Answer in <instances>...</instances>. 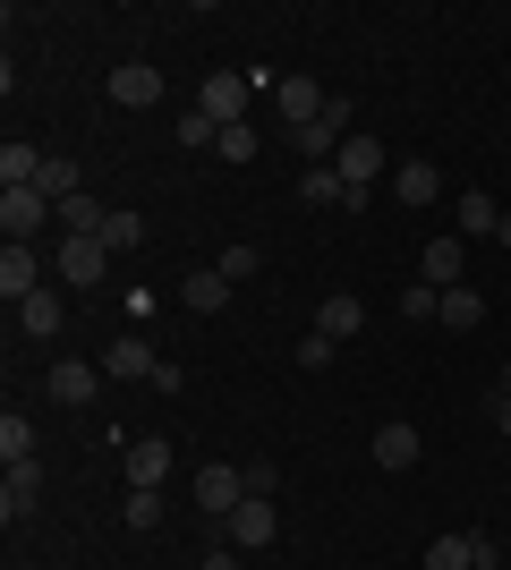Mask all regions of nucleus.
Here are the masks:
<instances>
[{
    "mask_svg": "<svg viewBox=\"0 0 511 570\" xmlns=\"http://www.w3.org/2000/svg\"><path fill=\"white\" fill-rule=\"evenodd\" d=\"M316 333H324V341H358V333H366V307L341 289V298H324V307H316Z\"/></svg>",
    "mask_w": 511,
    "mask_h": 570,
    "instance_id": "18",
    "label": "nucleus"
},
{
    "mask_svg": "<svg viewBox=\"0 0 511 570\" xmlns=\"http://www.w3.org/2000/svg\"><path fill=\"white\" fill-rule=\"evenodd\" d=\"M196 570H239V546H222V553H205Z\"/></svg>",
    "mask_w": 511,
    "mask_h": 570,
    "instance_id": "36",
    "label": "nucleus"
},
{
    "mask_svg": "<svg viewBox=\"0 0 511 570\" xmlns=\"http://www.w3.org/2000/svg\"><path fill=\"white\" fill-rule=\"evenodd\" d=\"M146 214H128V205H111V230H102V247H111V256H128V247H146Z\"/></svg>",
    "mask_w": 511,
    "mask_h": 570,
    "instance_id": "26",
    "label": "nucleus"
},
{
    "mask_svg": "<svg viewBox=\"0 0 511 570\" xmlns=\"http://www.w3.org/2000/svg\"><path fill=\"white\" fill-rule=\"evenodd\" d=\"M461 264H469V238H426V264H417V282L426 289H461Z\"/></svg>",
    "mask_w": 511,
    "mask_h": 570,
    "instance_id": "13",
    "label": "nucleus"
},
{
    "mask_svg": "<svg viewBox=\"0 0 511 570\" xmlns=\"http://www.w3.org/2000/svg\"><path fill=\"white\" fill-rule=\"evenodd\" d=\"M43 392H51L60 409H86V401L102 392V366H86V357H60V366L43 375Z\"/></svg>",
    "mask_w": 511,
    "mask_h": 570,
    "instance_id": "9",
    "label": "nucleus"
},
{
    "mask_svg": "<svg viewBox=\"0 0 511 570\" xmlns=\"http://www.w3.org/2000/svg\"><path fill=\"white\" fill-rule=\"evenodd\" d=\"M333 170H341V188H350V214H358V205H366V188H375V179L392 170V154H384V145H375V137L358 128V137H350V145L333 154Z\"/></svg>",
    "mask_w": 511,
    "mask_h": 570,
    "instance_id": "1",
    "label": "nucleus"
},
{
    "mask_svg": "<svg viewBox=\"0 0 511 570\" xmlns=\"http://www.w3.org/2000/svg\"><path fill=\"white\" fill-rule=\"evenodd\" d=\"M247 102H256V86H247V77H230V69H214V77H205V95H196V111L214 119V128H239Z\"/></svg>",
    "mask_w": 511,
    "mask_h": 570,
    "instance_id": "6",
    "label": "nucleus"
},
{
    "mask_svg": "<svg viewBox=\"0 0 511 570\" xmlns=\"http://www.w3.org/2000/svg\"><path fill=\"white\" fill-rule=\"evenodd\" d=\"M188 494H196V511H205V520H230V511L247 502V469H230V460H205V469L188 476Z\"/></svg>",
    "mask_w": 511,
    "mask_h": 570,
    "instance_id": "2",
    "label": "nucleus"
},
{
    "mask_svg": "<svg viewBox=\"0 0 511 570\" xmlns=\"http://www.w3.org/2000/svg\"><path fill=\"white\" fill-rule=\"evenodd\" d=\"M35 188H43L51 205H69V196H77V163H60V154H43V179H35Z\"/></svg>",
    "mask_w": 511,
    "mask_h": 570,
    "instance_id": "29",
    "label": "nucleus"
},
{
    "mask_svg": "<svg viewBox=\"0 0 511 570\" xmlns=\"http://www.w3.org/2000/svg\"><path fill=\"white\" fill-rule=\"evenodd\" d=\"M435 324H452V333H478V324H487V298H478V289H443V315H435Z\"/></svg>",
    "mask_w": 511,
    "mask_h": 570,
    "instance_id": "24",
    "label": "nucleus"
},
{
    "mask_svg": "<svg viewBox=\"0 0 511 570\" xmlns=\"http://www.w3.org/2000/svg\"><path fill=\"white\" fill-rule=\"evenodd\" d=\"M120 520L146 537V528H163V494H146V485H128V502H120Z\"/></svg>",
    "mask_w": 511,
    "mask_h": 570,
    "instance_id": "28",
    "label": "nucleus"
},
{
    "mask_svg": "<svg viewBox=\"0 0 511 570\" xmlns=\"http://www.w3.org/2000/svg\"><path fill=\"white\" fill-rule=\"evenodd\" d=\"M35 443H43V434L26 426L18 409H9V417H0V469H18V460H35Z\"/></svg>",
    "mask_w": 511,
    "mask_h": 570,
    "instance_id": "25",
    "label": "nucleus"
},
{
    "mask_svg": "<svg viewBox=\"0 0 511 570\" xmlns=\"http://www.w3.org/2000/svg\"><path fill=\"white\" fill-rule=\"evenodd\" d=\"M256 145H265V137L239 119V128H222V137H214V154H222V163H256Z\"/></svg>",
    "mask_w": 511,
    "mask_h": 570,
    "instance_id": "31",
    "label": "nucleus"
},
{
    "mask_svg": "<svg viewBox=\"0 0 511 570\" xmlns=\"http://www.w3.org/2000/svg\"><path fill=\"white\" fill-rule=\"evenodd\" d=\"M273 102H282V119H291V137H298V128H316V119H324V102H333V95H324L316 77H282Z\"/></svg>",
    "mask_w": 511,
    "mask_h": 570,
    "instance_id": "10",
    "label": "nucleus"
},
{
    "mask_svg": "<svg viewBox=\"0 0 511 570\" xmlns=\"http://www.w3.org/2000/svg\"><path fill=\"white\" fill-rule=\"evenodd\" d=\"M102 230H111V205H95V196L77 188L69 205H60V238H102Z\"/></svg>",
    "mask_w": 511,
    "mask_h": 570,
    "instance_id": "17",
    "label": "nucleus"
},
{
    "mask_svg": "<svg viewBox=\"0 0 511 570\" xmlns=\"http://www.w3.org/2000/svg\"><path fill=\"white\" fill-rule=\"evenodd\" d=\"M35 179H43V145H0V188H35Z\"/></svg>",
    "mask_w": 511,
    "mask_h": 570,
    "instance_id": "21",
    "label": "nucleus"
},
{
    "mask_svg": "<svg viewBox=\"0 0 511 570\" xmlns=\"http://www.w3.org/2000/svg\"><path fill=\"white\" fill-rule=\"evenodd\" d=\"M452 222H461V238H494V222H503V214H494L487 188H461V196H452Z\"/></svg>",
    "mask_w": 511,
    "mask_h": 570,
    "instance_id": "20",
    "label": "nucleus"
},
{
    "mask_svg": "<svg viewBox=\"0 0 511 570\" xmlns=\"http://www.w3.org/2000/svg\"><path fill=\"white\" fill-rule=\"evenodd\" d=\"M426 315H443V289L410 282V289H401V324H426Z\"/></svg>",
    "mask_w": 511,
    "mask_h": 570,
    "instance_id": "32",
    "label": "nucleus"
},
{
    "mask_svg": "<svg viewBox=\"0 0 511 570\" xmlns=\"http://www.w3.org/2000/svg\"><path fill=\"white\" fill-rule=\"evenodd\" d=\"M375 469H417V426H401V417H392V426H375Z\"/></svg>",
    "mask_w": 511,
    "mask_h": 570,
    "instance_id": "19",
    "label": "nucleus"
},
{
    "mask_svg": "<svg viewBox=\"0 0 511 570\" xmlns=\"http://www.w3.org/2000/svg\"><path fill=\"white\" fill-rule=\"evenodd\" d=\"M256 264H265V256H256V247L239 238V247H222V264H214V273H222L230 289H239V282H256Z\"/></svg>",
    "mask_w": 511,
    "mask_h": 570,
    "instance_id": "30",
    "label": "nucleus"
},
{
    "mask_svg": "<svg viewBox=\"0 0 511 570\" xmlns=\"http://www.w3.org/2000/svg\"><path fill=\"white\" fill-rule=\"evenodd\" d=\"M170 469H179V452H170V434H137L128 443V485H146V494H163Z\"/></svg>",
    "mask_w": 511,
    "mask_h": 570,
    "instance_id": "7",
    "label": "nucleus"
},
{
    "mask_svg": "<svg viewBox=\"0 0 511 570\" xmlns=\"http://www.w3.org/2000/svg\"><path fill=\"white\" fill-rule=\"evenodd\" d=\"M222 528H230V546H239V553H265L273 537H282V511L247 494V502H239V511H230V520H222Z\"/></svg>",
    "mask_w": 511,
    "mask_h": 570,
    "instance_id": "8",
    "label": "nucleus"
},
{
    "mask_svg": "<svg viewBox=\"0 0 511 570\" xmlns=\"http://www.w3.org/2000/svg\"><path fill=\"white\" fill-rule=\"evenodd\" d=\"M333 350H341V341H324V333H307V341H298V366H307V375H316V366H333Z\"/></svg>",
    "mask_w": 511,
    "mask_h": 570,
    "instance_id": "34",
    "label": "nucleus"
},
{
    "mask_svg": "<svg viewBox=\"0 0 511 570\" xmlns=\"http://www.w3.org/2000/svg\"><path fill=\"white\" fill-rule=\"evenodd\" d=\"M102 95L120 102V111H154V102H163V69H154V60H120V69L102 77Z\"/></svg>",
    "mask_w": 511,
    "mask_h": 570,
    "instance_id": "4",
    "label": "nucleus"
},
{
    "mask_svg": "<svg viewBox=\"0 0 511 570\" xmlns=\"http://www.w3.org/2000/svg\"><path fill=\"white\" fill-rule=\"evenodd\" d=\"M298 196H307V205H350V188H341V170H333V163L307 170V179H298Z\"/></svg>",
    "mask_w": 511,
    "mask_h": 570,
    "instance_id": "27",
    "label": "nucleus"
},
{
    "mask_svg": "<svg viewBox=\"0 0 511 570\" xmlns=\"http://www.w3.org/2000/svg\"><path fill=\"white\" fill-rule=\"evenodd\" d=\"M154 366H163V357H154L146 333H120L111 350H102V375H120V383H154Z\"/></svg>",
    "mask_w": 511,
    "mask_h": 570,
    "instance_id": "11",
    "label": "nucleus"
},
{
    "mask_svg": "<svg viewBox=\"0 0 511 570\" xmlns=\"http://www.w3.org/2000/svg\"><path fill=\"white\" fill-rule=\"evenodd\" d=\"M43 222H60V205H51L43 188H0V230H9V238H26V247H35V230H43Z\"/></svg>",
    "mask_w": 511,
    "mask_h": 570,
    "instance_id": "5",
    "label": "nucleus"
},
{
    "mask_svg": "<svg viewBox=\"0 0 511 570\" xmlns=\"http://www.w3.org/2000/svg\"><path fill=\"white\" fill-rule=\"evenodd\" d=\"M35 502H43V460H18V469L0 476V520L18 528L26 511H35Z\"/></svg>",
    "mask_w": 511,
    "mask_h": 570,
    "instance_id": "12",
    "label": "nucleus"
},
{
    "mask_svg": "<svg viewBox=\"0 0 511 570\" xmlns=\"http://www.w3.org/2000/svg\"><path fill=\"white\" fill-rule=\"evenodd\" d=\"M0 289H9V298H35V289H43V256H35L26 238L0 247Z\"/></svg>",
    "mask_w": 511,
    "mask_h": 570,
    "instance_id": "15",
    "label": "nucleus"
},
{
    "mask_svg": "<svg viewBox=\"0 0 511 570\" xmlns=\"http://www.w3.org/2000/svg\"><path fill=\"white\" fill-rule=\"evenodd\" d=\"M494 426H503V434H511V392H494Z\"/></svg>",
    "mask_w": 511,
    "mask_h": 570,
    "instance_id": "37",
    "label": "nucleus"
},
{
    "mask_svg": "<svg viewBox=\"0 0 511 570\" xmlns=\"http://www.w3.org/2000/svg\"><path fill=\"white\" fill-rule=\"evenodd\" d=\"M179 307L222 315V307H230V282H222V273H188V282H179Z\"/></svg>",
    "mask_w": 511,
    "mask_h": 570,
    "instance_id": "22",
    "label": "nucleus"
},
{
    "mask_svg": "<svg viewBox=\"0 0 511 570\" xmlns=\"http://www.w3.org/2000/svg\"><path fill=\"white\" fill-rule=\"evenodd\" d=\"M60 324H69V307H60V289H35V298H18V333L26 341H60Z\"/></svg>",
    "mask_w": 511,
    "mask_h": 570,
    "instance_id": "14",
    "label": "nucleus"
},
{
    "mask_svg": "<svg viewBox=\"0 0 511 570\" xmlns=\"http://www.w3.org/2000/svg\"><path fill=\"white\" fill-rule=\"evenodd\" d=\"M426 570H478V528H461V537H435V546H426Z\"/></svg>",
    "mask_w": 511,
    "mask_h": 570,
    "instance_id": "23",
    "label": "nucleus"
},
{
    "mask_svg": "<svg viewBox=\"0 0 511 570\" xmlns=\"http://www.w3.org/2000/svg\"><path fill=\"white\" fill-rule=\"evenodd\" d=\"M51 273L69 289H95L102 273H111V247H102V238H60V247H51Z\"/></svg>",
    "mask_w": 511,
    "mask_h": 570,
    "instance_id": "3",
    "label": "nucleus"
},
{
    "mask_svg": "<svg viewBox=\"0 0 511 570\" xmlns=\"http://www.w3.org/2000/svg\"><path fill=\"white\" fill-rule=\"evenodd\" d=\"M273 485H282V469H273V460H247V494L273 502Z\"/></svg>",
    "mask_w": 511,
    "mask_h": 570,
    "instance_id": "35",
    "label": "nucleus"
},
{
    "mask_svg": "<svg viewBox=\"0 0 511 570\" xmlns=\"http://www.w3.org/2000/svg\"><path fill=\"white\" fill-rule=\"evenodd\" d=\"M392 196L426 214V205H435V196H443V170H435V163H392Z\"/></svg>",
    "mask_w": 511,
    "mask_h": 570,
    "instance_id": "16",
    "label": "nucleus"
},
{
    "mask_svg": "<svg viewBox=\"0 0 511 570\" xmlns=\"http://www.w3.org/2000/svg\"><path fill=\"white\" fill-rule=\"evenodd\" d=\"M170 137H179V145H188V154H196V145H214L222 128H214V119H205V111H179V128H170Z\"/></svg>",
    "mask_w": 511,
    "mask_h": 570,
    "instance_id": "33",
    "label": "nucleus"
},
{
    "mask_svg": "<svg viewBox=\"0 0 511 570\" xmlns=\"http://www.w3.org/2000/svg\"><path fill=\"white\" fill-rule=\"evenodd\" d=\"M503 392H511V366H503Z\"/></svg>",
    "mask_w": 511,
    "mask_h": 570,
    "instance_id": "38",
    "label": "nucleus"
}]
</instances>
